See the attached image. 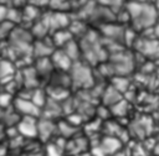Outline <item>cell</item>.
<instances>
[{"label":"cell","mask_w":159,"mask_h":156,"mask_svg":"<svg viewBox=\"0 0 159 156\" xmlns=\"http://www.w3.org/2000/svg\"><path fill=\"white\" fill-rule=\"evenodd\" d=\"M125 9L129 14V26L137 32L149 31L159 17V12L153 1H125Z\"/></svg>","instance_id":"6da1fadb"},{"label":"cell","mask_w":159,"mask_h":156,"mask_svg":"<svg viewBox=\"0 0 159 156\" xmlns=\"http://www.w3.org/2000/svg\"><path fill=\"white\" fill-rule=\"evenodd\" d=\"M77 41L81 50V59L83 62L92 67H97L107 61L109 53L98 30L91 27Z\"/></svg>","instance_id":"7a4b0ae2"},{"label":"cell","mask_w":159,"mask_h":156,"mask_svg":"<svg viewBox=\"0 0 159 156\" xmlns=\"http://www.w3.org/2000/svg\"><path fill=\"white\" fill-rule=\"evenodd\" d=\"M72 89L87 90L96 84V74L93 73V67L82 59L72 63L70 71Z\"/></svg>","instance_id":"3957f363"},{"label":"cell","mask_w":159,"mask_h":156,"mask_svg":"<svg viewBox=\"0 0 159 156\" xmlns=\"http://www.w3.org/2000/svg\"><path fill=\"white\" fill-rule=\"evenodd\" d=\"M132 48L135 50V53L143 56L147 59H159V40L153 36H148L147 33H139Z\"/></svg>","instance_id":"277c9868"},{"label":"cell","mask_w":159,"mask_h":156,"mask_svg":"<svg viewBox=\"0 0 159 156\" xmlns=\"http://www.w3.org/2000/svg\"><path fill=\"white\" fill-rule=\"evenodd\" d=\"M56 134H57V121L40 116L37 120V139L42 144H47L52 141Z\"/></svg>","instance_id":"5b68a950"},{"label":"cell","mask_w":159,"mask_h":156,"mask_svg":"<svg viewBox=\"0 0 159 156\" xmlns=\"http://www.w3.org/2000/svg\"><path fill=\"white\" fill-rule=\"evenodd\" d=\"M12 106L21 116H36V118H40V115H41V109L31 99H26V98H21V97H16L15 95Z\"/></svg>","instance_id":"8992f818"},{"label":"cell","mask_w":159,"mask_h":156,"mask_svg":"<svg viewBox=\"0 0 159 156\" xmlns=\"http://www.w3.org/2000/svg\"><path fill=\"white\" fill-rule=\"evenodd\" d=\"M37 120L36 116H21L17 123V130L25 139L37 137Z\"/></svg>","instance_id":"52a82bcc"},{"label":"cell","mask_w":159,"mask_h":156,"mask_svg":"<svg viewBox=\"0 0 159 156\" xmlns=\"http://www.w3.org/2000/svg\"><path fill=\"white\" fill-rule=\"evenodd\" d=\"M55 46L51 41L50 35L45 38L41 40H34L32 43V57L34 59L36 58H43V57H50L52 52L55 51Z\"/></svg>","instance_id":"ba28073f"},{"label":"cell","mask_w":159,"mask_h":156,"mask_svg":"<svg viewBox=\"0 0 159 156\" xmlns=\"http://www.w3.org/2000/svg\"><path fill=\"white\" fill-rule=\"evenodd\" d=\"M50 58L55 69H58V71H70L73 63V61L67 56V53L62 48H55Z\"/></svg>","instance_id":"9c48e42d"},{"label":"cell","mask_w":159,"mask_h":156,"mask_svg":"<svg viewBox=\"0 0 159 156\" xmlns=\"http://www.w3.org/2000/svg\"><path fill=\"white\" fill-rule=\"evenodd\" d=\"M34 67L37 72V76L40 77L41 80L47 82V79L51 77V74L55 71V67L51 62L50 57H43V58H36L34 61Z\"/></svg>","instance_id":"30bf717a"},{"label":"cell","mask_w":159,"mask_h":156,"mask_svg":"<svg viewBox=\"0 0 159 156\" xmlns=\"http://www.w3.org/2000/svg\"><path fill=\"white\" fill-rule=\"evenodd\" d=\"M62 113H63V111H62L61 102L55 100V99H52V98L48 97L47 102H46L45 105L41 108V115H40V116L56 120V119H58V116H60Z\"/></svg>","instance_id":"8fae6325"},{"label":"cell","mask_w":159,"mask_h":156,"mask_svg":"<svg viewBox=\"0 0 159 156\" xmlns=\"http://www.w3.org/2000/svg\"><path fill=\"white\" fill-rule=\"evenodd\" d=\"M98 146L102 149V151L109 156L112 154H114L116 151H118L119 149L123 147V142L120 141V139L116 137V136H109V135H104L99 142H98Z\"/></svg>","instance_id":"7c38bea8"},{"label":"cell","mask_w":159,"mask_h":156,"mask_svg":"<svg viewBox=\"0 0 159 156\" xmlns=\"http://www.w3.org/2000/svg\"><path fill=\"white\" fill-rule=\"evenodd\" d=\"M42 7H40L39 5H35V4H30L27 2L25 6H22V15H24V20H22V24H30V26L37 21L41 16H42ZM21 24V25H22Z\"/></svg>","instance_id":"4fadbf2b"},{"label":"cell","mask_w":159,"mask_h":156,"mask_svg":"<svg viewBox=\"0 0 159 156\" xmlns=\"http://www.w3.org/2000/svg\"><path fill=\"white\" fill-rule=\"evenodd\" d=\"M122 98H123L122 93L118 92L112 84H108L102 90V93H101V102H102V104H104V105H107L109 108L112 105H114L117 102H119Z\"/></svg>","instance_id":"5bb4252c"},{"label":"cell","mask_w":159,"mask_h":156,"mask_svg":"<svg viewBox=\"0 0 159 156\" xmlns=\"http://www.w3.org/2000/svg\"><path fill=\"white\" fill-rule=\"evenodd\" d=\"M50 37H51V41L53 43V46L56 48H61L63 47L67 42H70L71 40H73V35L71 33V31L68 30V27L66 28H61V30H56L53 32L50 33Z\"/></svg>","instance_id":"9a60e30c"},{"label":"cell","mask_w":159,"mask_h":156,"mask_svg":"<svg viewBox=\"0 0 159 156\" xmlns=\"http://www.w3.org/2000/svg\"><path fill=\"white\" fill-rule=\"evenodd\" d=\"M78 126H75L72 125L68 120L66 119H62V120H58L57 121V135L66 139V140H70L72 137H75L76 135H78Z\"/></svg>","instance_id":"2e32d148"},{"label":"cell","mask_w":159,"mask_h":156,"mask_svg":"<svg viewBox=\"0 0 159 156\" xmlns=\"http://www.w3.org/2000/svg\"><path fill=\"white\" fill-rule=\"evenodd\" d=\"M15 72H16V66L12 61L7 58L0 59V80L7 82L14 79Z\"/></svg>","instance_id":"e0dca14e"},{"label":"cell","mask_w":159,"mask_h":156,"mask_svg":"<svg viewBox=\"0 0 159 156\" xmlns=\"http://www.w3.org/2000/svg\"><path fill=\"white\" fill-rule=\"evenodd\" d=\"M66 53L67 56L73 61H80L81 59V50H80V45H78V41L76 38L71 40L70 42H67L63 47H61Z\"/></svg>","instance_id":"ac0fdd59"},{"label":"cell","mask_w":159,"mask_h":156,"mask_svg":"<svg viewBox=\"0 0 159 156\" xmlns=\"http://www.w3.org/2000/svg\"><path fill=\"white\" fill-rule=\"evenodd\" d=\"M22 20H24V15H22V7H19V6H9L7 9V15H6V20L7 22L17 26V25H21L22 24Z\"/></svg>","instance_id":"d6986e66"},{"label":"cell","mask_w":159,"mask_h":156,"mask_svg":"<svg viewBox=\"0 0 159 156\" xmlns=\"http://www.w3.org/2000/svg\"><path fill=\"white\" fill-rule=\"evenodd\" d=\"M47 99H48V94H47L45 87H37V88L34 89L32 95H31V100H32L40 109L45 105V103L47 102Z\"/></svg>","instance_id":"ffe728a7"},{"label":"cell","mask_w":159,"mask_h":156,"mask_svg":"<svg viewBox=\"0 0 159 156\" xmlns=\"http://www.w3.org/2000/svg\"><path fill=\"white\" fill-rule=\"evenodd\" d=\"M96 1L98 4H101V5H104V6L109 7V9H112L116 12L117 10H119L120 7H123L125 5L127 0H96Z\"/></svg>","instance_id":"44dd1931"},{"label":"cell","mask_w":159,"mask_h":156,"mask_svg":"<svg viewBox=\"0 0 159 156\" xmlns=\"http://www.w3.org/2000/svg\"><path fill=\"white\" fill-rule=\"evenodd\" d=\"M15 95L9 92H0V108H9L12 105Z\"/></svg>","instance_id":"7402d4cb"},{"label":"cell","mask_w":159,"mask_h":156,"mask_svg":"<svg viewBox=\"0 0 159 156\" xmlns=\"http://www.w3.org/2000/svg\"><path fill=\"white\" fill-rule=\"evenodd\" d=\"M7 9H9V6H7V5H2V4H0V22H2V21H5V20H6Z\"/></svg>","instance_id":"603a6c76"},{"label":"cell","mask_w":159,"mask_h":156,"mask_svg":"<svg viewBox=\"0 0 159 156\" xmlns=\"http://www.w3.org/2000/svg\"><path fill=\"white\" fill-rule=\"evenodd\" d=\"M150 31H152V36L155 37L157 40H159V17H158L157 22L154 24V26L150 28Z\"/></svg>","instance_id":"cb8c5ba5"},{"label":"cell","mask_w":159,"mask_h":156,"mask_svg":"<svg viewBox=\"0 0 159 156\" xmlns=\"http://www.w3.org/2000/svg\"><path fill=\"white\" fill-rule=\"evenodd\" d=\"M130 152V151H129ZM125 149H124V146L122 147V149H119L118 151H116L114 154H112V155H109V156H130V154H129Z\"/></svg>","instance_id":"d4e9b609"},{"label":"cell","mask_w":159,"mask_h":156,"mask_svg":"<svg viewBox=\"0 0 159 156\" xmlns=\"http://www.w3.org/2000/svg\"><path fill=\"white\" fill-rule=\"evenodd\" d=\"M27 2H29V0H12V5L14 6H19V7L25 6Z\"/></svg>","instance_id":"484cf974"},{"label":"cell","mask_w":159,"mask_h":156,"mask_svg":"<svg viewBox=\"0 0 159 156\" xmlns=\"http://www.w3.org/2000/svg\"><path fill=\"white\" fill-rule=\"evenodd\" d=\"M4 139H6V136H5V125L0 123V142H1Z\"/></svg>","instance_id":"4316f807"},{"label":"cell","mask_w":159,"mask_h":156,"mask_svg":"<svg viewBox=\"0 0 159 156\" xmlns=\"http://www.w3.org/2000/svg\"><path fill=\"white\" fill-rule=\"evenodd\" d=\"M153 151H154V155L159 156V142H155V146H154Z\"/></svg>","instance_id":"83f0119b"},{"label":"cell","mask_w":159,"mask_h":156,"mask_svg":"<svg viewBox=\"0 0 159 156\" xmlns=\"http://www.w3.org/2000/svg\"><path fill=\"white\" fill-rule=\"evenodd\" d=\"M26 156H43L41 152H35V154H26Z\"/></svg>","instance_id":"f1b7e54d"},{"label":"cell","mask_w":159,"mask_h":156,"mask_svg":"<svg viewBox=\"0 0 159 156\" xmlns=\"http://www.w3.org/2000/svg\"><path fill=\"white\" fill-rule=\"evenodd\" d=\"M153 2H154L155 7H157V10H158V12H159V0H153Z\"/></svg>","instance_id":"f546056e"}]
</instances>
